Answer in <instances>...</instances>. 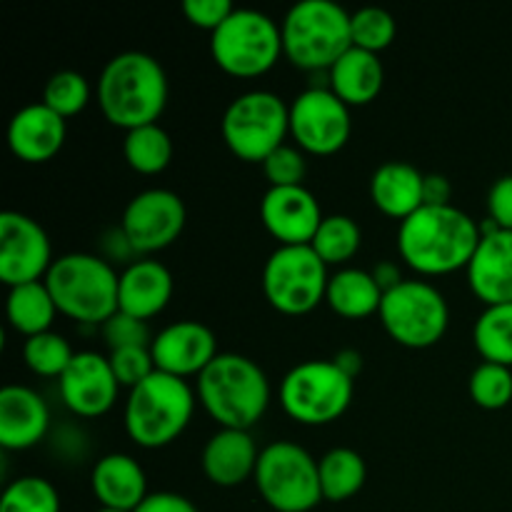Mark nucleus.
Segmentation results:
<instances>
[{"mask_svg": "<svg viewBox=\"0 0 512 512\" xmlns=\"http://www.w3.org/2000/svg\"><path fill=\"white\" fill-rule=\"evenodd\" d=\"M383 295V288H380L370 270L340 268L330 275L325 303L340 318L363 320L378 313Z\"/></svg>", "mask_w": 512, "mask_h": 512, "instance_id": "nucleus-27", "label": "nucleus"}, {"mask_svg": "<svg viewBox=\"0 0 512 512\" xmlns=\"http://www.w3.org/2000/svg\"><path fill=\"white\" fill-rule=\"evenodd\" d=\"M283 55L300 70L328 73L350 48V13L333 0H303L285 15Z\"/></svg>", "mask_w": 512, "mask_h": 512, "instance_id": "nucleus-6", "label": "nucleus"}, {"mask_svg": "<svg viewBox=\"0 0 512 512\" xmlns=\"http://www.w3.org/2000/svg\"><path fill=\"white\" fill-rule=\"evenodd\" d=\"M355 380L333 360H305L280 383V405L300 425H330L353 403Z\"/></svg>", "mask_w": 512, "mask_h": 512, "instance_id": "nucleus-9", "label": "nucleus"}, {"mask_svg": "<svg viewBox=\"0 0 512 512\" xmlns=\"http://www.w3.org/2000/svg\"><path fill=\"white\" fill-rule=\"evenodd\" d=\"M195 413V393L188 380L155 370L135 385L125 403V433L135 445L158 450L175 443Z\"/></svg>", "mask_w": 512, "mask_h": 512, "instance_id": "nucleus-5", "label": "nucleus"}, {"mask_svg": "<svg viewBox=\"0 0 512 512\" xmlns=\"http://www.w3.org/2000/svg\"><path fill=\"white\" fill-rule=\"evenodd\" d=\"M235 13L230 0H185L183 15L190 25L200 30H208L210 35Z\"/></svg>", "mask_w": 512, "mask_h": 512, "instance_id": "nucleus-41", "label": "nucleus"}, {"mask_svg": "<svg viewBox=\"0 0 512 512\" xmlns=\"http://www.w3.org/2000/svg\"><path fill=\"white\" fill-rule=\"evenodd\" d=\"M43 103L65 120L83 113L90 103L88 78L83 73H75V70H58L45 83Z\"/></svg>", "mask_w": 512, "mask_h": 512, "instance_id": "nucleus-35", "label": "nucleus"}, {"mask_svg": "<svg viewBox=\"0 0 512 512\" xmlns=\"http://www.w3.org/2000/svg\"><path fill=\"white\" fill-rule=\"evenodd\" d=\"M328 265L310 245H278L265 260L263 293L283 315H308L328 293Z\"/></svg>", "mask_w": 512, "mask_h": 512, "instance_id": "nucleus-12", "label": "nucleus"}, {"mask_svg": "<svg viewBox=\"0 0 512 512\" xmlns=\"http://www.w3.org/2000/svg\"><path fill=\"white\" fill-rule=\"evenodd\" d=\"M198 398L220 428L250 430L270 405V380L255 360L220 353L198 375Z\"/></svg>", "mask_w": 512, "mask_h": 512, "instance_id": "nucleus-3", "label": "nucleus"}, {"mask_svg": "<svg viewBox=\"0 0 512 512\" xmlns=\"http://www.w3.org/2000/svg\"><path fill=\"white\" fill-rule=\"evenodd\" d=\"M188 220L183 198L173 190L150 188L135 195L123 210L120 230L128 238L135 255H150L165 250L180 238Z\"/></svg>", "mask_w": 512, "mask_h": 512, "instance_id": "nucleus-14", "label": "nucleus"}, {"mask_svg": "<svg viewBox=\"0 0 512 512\" xmlns=\"http://www.w3.org/2000/svg\"><path fill=\"white\" fill-rule=\"evenodd\" d=\"M423 198L425 205H433V208H440V205H453L450 198H453V185L445 175L438 173H428L425 175V185H423Z\"/></svg>", "mask_w": 512, "mask_h": 512, "instance_id": "nucleus-44", "label": "nucleus"}, {"mask_svg": "<svg viewBox=\"0 0 512 512\" xmlns=\"http://www.w3.org/2000/svg\"><path fill=\"white\" fill-rule=\"evenodd\" d=\"M65 118H60L48 105L30 103L20 108L8 123V145L23 163H48L60 153L65 143Z\"/></svg>", "mask_w": 512, "mask_h": 512, "instance_id": "nucleus-19", "label": "nucleus"}, {"mask_svg": "<svg viewBox=\"0 0 512 512\" xmlns=\"http://www.w3.org/2000/svg\"><path fill=\"white\" fill-rule=\"evenodd\" d=\"M95 93L105 120L128 133L158 123L168 105V75L153 55L128 50L108 60Z\"/></svg>", "mask_w": 512, "mask_h": 512, "instance_id": "nucleus-2", "label": "nucleus"}, {"mask_svg": "<svg viewBox=\"0 0 512 512\" xmlns=\"http://www.w3.org/2000/svg\"><path fill=\"white\" fill-rule=\"evenodd\" d=\"M53 263V245L38 220L18 210L0 213V280L8 288L45 280Z\"/></svg>", "mask_w": 512, "mask_h": 512, "instance_id": "nucleus-15", "label": "nucleus"}, {"mask_svg": "<svg viewBox=\"0 0 512 512\" xmlns=\"http://www.w3.org/2000/svg\"><path fill=\"white\" fill-rule=\"evenodd\" d=\"M60 398L65 408L78 418H100L118 400V380H115L110 360L95 350H80L73 363L60 375Z\"/></svg>", "mask_w": 512, "mask_h": 512, "instance_id": "nucleus-16", "label": "nucleus"}, {"mask_svg": "<svg viewBox=\"0 0 512 512\" xmlns=\"http://www.w3.org/2000/svg\"><path fill=\"white\" fill-rule=\"evenodd\" d=\"M465 273L470 290L485 308L512 303V230L498 228L483 235Z\"/></svg>", "mask_w": 512, "mask_h": 512, "instance_id": "nucleus-20", "label": "nucleus"}, {"mask_svg": "<svg viewBox=\"0 0 512 512\" xmlns=\"http://www.w3.org/2000/svg\"><path fill=\"white\" fill-rule=\"evenodd\" d=\"M363 245V230L350 215H325L310 248L325 265H345L358 255Z\"/></svg>", "mask_w": 512, "mask_h": 512, "instance_id": "nucleus-32", "label": "nucleus"}, {"mask_svg": "<svg viewBox=\"0 0 512 512\" xmlns=\"http://www.w3.org/2000/svg\"><path fill=\"white\" fill-rule=\"evenodd\" d=\"M475 350L485 363H498L512 368V303L488 305L475 320Z\"/></svg>", "mask_w": 512, "mask_h": 512, "instance_id": "nucleus-31", "label": "nucleus"}, {"mask_svg": "<svg viewBox=\"0 0 512 512\" xmlns=\"http://www.w3.org/2000/svg\"><path fill=\"white\" fill-rule=\"evenodd\" d=\"M100 333H103V340L110 348V353L120 348H140V345L153 343L148 323L128 313H120V310L100 325Z\"/></svg>", "mask_w": 512, "mask_h": 512, "instance_id": "nucleus-40", "label": "nucleus"}, {"mask_svg": "<svg viewBox=\"0 0 512 512\" xmlns=\"http://www.w3.org/2000/svg\"><path fill=\"white\" fill-rule=\"evenodd\" d=\"M378 315L385 333L410 350L438 345L450 325L448 300L428 280L405 278L383 295Z\"/></svg>", "mask_w": 512, "mask_h": 512, "instance_id": "nucleus-11", "label": "nucleus"}, {"mask_svg": "<svg viewBox=\"0 0 512 512\" xmlns=\"http://www.w3.org/2000/svg\"><path fill=\"white\" fill-rule=\"evenodd\" d=\"M125 163L140 175H158L173 160V140L168 130L160 128L158 123L143 125L125 133L123 140Z\"/></svg>", "mask_w": 512, "mask_h": 512, "instance_id": "nucleus-30", "label": "nucleus"}, {"mask_svg": "<svg viewBox=\"0 0 512 512\" xmlns=\"http://www.w3.org/2000/svg\"><path fill=\"white\" fill-rule=\"evenodd\" d=\"M173 288V275L160 260H133L120 273L118 310L148 323L168 308Z\"/></svg>", "mask_w": 512, "mask_h": 512, "instance_id": "nucleus-22", "label": "nucleus"}, {"mask_svg": "<svg viewBox=\"0 0 512 512\" xmlns=\"http://www.w3.org/2000/svg\"><path fill=\"white\" fill-rule=\"evenodd\" d=\"M210 55L215 65L233 78H260L283 55V33L270 15L235 8L210 35Z\"/></svg>", "mask_w": 512, "mask_h": 512, "instance_id": "nucleus-7", "label": "nucleus"}, {"mask_svg": "<svg viewBox=\"0 0 512 512\" xmlns=\"http://www.w3.org/2000/svg\"><path fill=\"white\" fill-rule=\"evenodd\" d=\"M370 273H373V278L378 280V285L383 288V293H388V290H393L395 285H400L405 280L398 265L390 263V260H383V263H378L373 270H370Z\"/></svg>", "mask_w": 512, "mask_h": 512, "instance_id": "nucleus-46", "label": "nucleus"}, {"mask_svg": "<svg viewBox=\"0 0 512 512\" xmlns=\"http://www.w3.org/2000/svg\"><path fill=\"white\" fill-rule=\"evenodd\" d=\"M135 512H198L185 495L178 493H150L145 503Z\"/></svg>", "mask_w": 512, "mask_h": 512, "instance_id": "nucleus-43", "label": "nucleus"}, {"mask_svg": "<svg viewBox=\"0 0 512 512\" xmlns=\"http://www.w3.org/2000/svg\"><path fill=\"white\" fill-rule=\"evenodd\" d=\"M255 488L275 512H310L323 500L318 460L290 440L260 450Z\"/></svg>", "mask_w": 512, "mask_h": 512, "instance_id": "nucleus-10", "label": "nucleus"}, {"mask_svg": "<svg viewBox=\"0 0 512 512\" xmlns=\"http://www.w3.org/2000/svg\"><path fill=\"white\" fill-rule=\"evenodd\" d=\"M470 398L483 410H503L512 400V368L498 363H480L470 375Z\"/></svg>", "mask_w": 512, "mask_h": 512, "instance_id": "nucleus-37", "label": "nucleus"}, {"mask_svg": "<svg viewBox=\"0 0 512 512\" xmlns=\"http://www.w3.org/2000/svg\"><path fill=\"white\" fill-rule=\"evenodd\" d=\"M90 488L100 508L123 512H135L150 495L143 465L125 453L103 455L93 465Z\"/></svg>", "mask_w": 512, "mask_h": 512, "instance_id": "nucleus-24", "label": "nucleus"}, {"mask_svg": "<svg viewBox=\"0 0 512 512\" xmlns=\"http://www.w3.org/2000/svg\"><path fill=\"white\" fill-rule=\"evenodd\" d=\"M0 512H60V495L50 480L23 475L5 488Z\"/></svg>", "mask_w": 512, "mask_h": 512, "instance_id": "nucleus-34", "label": "nucleus"}, {"mask_svg": "<svg viewBox=\"0 0 512 512\" xmlns=\"http://www.w3.org/2000/svg\"><path fill=\"white\" fill-rule=\"evenodd\" d=\"M480 225L455 205H423L398 228V253L420 275H450L468 268L480 243Z\"/></svg>", "mask_w": 512, "mask_h": 512, "instance_id": "nucleus-1", "label": "nucleus"}, {"mask_svg": "<svg viewBox=\"0 0 512 512\" xmlns=\"http://www.w3.org/2000/svg\"><path fill=\"white\" fill-rule=\"evenodd\" d=\"M385 83L383 63L375 53L350 48L333 68L328 70V88L343 100L348 108L368 105L380 95Z\"/></svg>", "mask_w": 512, "mask_h": 512, "instance_id": "nucleus-26", "label": "nucleus"}, {"mask_svg": "<svg viewBox=\"0 0 512 512\" xmlns=\"http://www.w3.org/2000/svg\"><path fill=\"white\" fill-rule=\"evenodd\" d=\"M5 313H8V323L15 333L33 338V335L48 333L53 328L58 305H55L45 280H38V283H25L18 285V288H10Z\"/></svg>", "mask_w": 512, "mask_h": 512, "instance_id": "nucleus-28", "label": "nucleus"}, {"mask_svg": "<svg viewBox=\"0 0 512 512\" xmlns=\"http://www.w3.org/2000/svg\"><path fill=\"white\" fill-rule=\"evenodd\" d=\"M150 353H153L155 370L183 380L203 373L220 355L213 330L198 320H178L165 325L158 335H153Z\"/></svg>", "mask_w": 512, "mask_h": 512, "instance_id": "nucleus-17", "label": "nucleus"}, {"mask_svg": "<svg viewBox=\"0 0 512 512\" xmlns=\"http://www.w3.org/2000/svg\"><path fill=\"white\" fill-rule=\"evenodd\" d=\"M263 173L268 178L270 188H293V185H303L305 173H308V163H305L303 150L295 145H280L275 153H270L263 160Z\"/></svg>", "mask_w": 512, "mask_h": 512, "instance_id": "nucleus-38", "label": "nucleus"}, {"mask_svg": "<svg viewBox=\"0 0 512 512\" xmlns=\"http://www.w3.org/2000/svg\"><path fill=\"white\" fill-rule=\"evenodd\" d=\"M398 33L395 18L383 8H360L350 15V38L353 48L368 50V53H383L390 48Z\"/></svg>", "mask_w": 512, "mask_h": 512, "instance_id": "nucleus-36", "label": "nucleus"}, {"mask_svg": "<svg viewBox=\"0 0 512 512\" xmlns=\"http://www.w3.org/2000/svg\"><path fill=\"white\" fill-rule=\"evenodd\" d=\"M95 512H123V510H110V508H100V510H95Z\"/></svg>", "mask_w": 512, "mask_h": 512, "instance_id": "nucleus-47", "label": "nucleus"}, {"mask_svg": "<svg viewBox=\"0 0 512 512\" xmlns=\"http://www.w3.org/2000/svg\"><path fill=\"white\" fill-rule=\"evenodd\" d=\"M258 445L250 430L220 428L210 435L203 448V473L218 488H238L248 478H255L258 468Z\"/></svg>", "mask_w": 512, "mask_h": 512, "instance_id": "nucleus-23", "label": "nucleus"}, {"mask_svg": "<svg viewBox=\"0 0 512 512\" xmlns=\"http://www.w3.org/2000/svg\"><path fill=\"white\" fill-rule=\"evenodd\" d=\"M320 490L328 503H345L363 490L368 480V468L358 450L333 448L318 460Z\"/></svg>", "mask_w": 512, "mask_h": 512, "instance_id": "nucleus-29", "label": "nucleus"}, {"mask_svg": "<svg viewBox=\"0 0 512 512\" xmlns=\"http://www.w3.org/2000/svg\"><path fill=\"white\" fill-rule=\"evenodd\" d=\"M75 350L70 348L68 340L63 335L53 333H40L33 338H25L23 343V360L35 375H43V378H58L68 370V365L73 363Z\"/></svg>", "mask_w": 512, "mask_h": 512, "instance_id": "nucleus-33", "label": "nucleus"}, {"mask_svg": "<svg viewBox=\"0 0 512 512\" xmlns=\"http://www.w3.org/2000/svg\"><path fill=\"white\" fill-rule=\"evenodd\" d=\"M50 430L48 403L25 385L0 390V445L5 450H30Z\"/></svg>", "mask_w": 512, "mask_h": 512, "instance_id": "nucleus-21", "label": "nucleus"}, {"mask_svg": "<svg viewBox=\"0 0 512 512\" xmlns=\"http://www.w3.org/2000/svg\"><path fill=\"white\" fill-rule=\"evenodd\" d=\"M488 218L500 230H512V175H503L490 188Z\"/></svg>", "mask_w": 512, "mask_h": 512, "instance_id": "nucleus-42", "label": "nucleus"}, {"mask_svg": "<svg viewBox=\"0 0 512 512\" xmlns=\"http://www.w3.org/2000/svg\"><path fill=\"white\" fill-rule=\"evenodd\" d=\"M323 218L318 198L305 185L268 188L260 200V220L280 245H310Z\"/></svg>", "mask_w": 512, "mask_h": 512, "instance_id": "nucleus-18", "label": "nucleus"}, {"mask_svg": "<svg viewBox=\"0 0 512 512\" xmlns=\"http://www.w3.org/2000/svg\"><path fill=\"white\" fill-rule=\"evenodd\" d=\"M110 368H113L115 380L120 388L133 390L143 380H148L155 373V360L150 353V345H140V348H120L108 355Z\"/></svg>", "mask_w": 512, "mask_h": 512, "instance_id": "nucleus-39", "label": "nucleus"}, {"mask_svg": "<svg viewBox=\"0 0 512 512\" xmlns=\"http://www.w3.org/2000/svg\"><path fill=\"white\" fill-rule=\"evenodd\" d=\"M353 133L350 108L330 88L303 90L290 103V135L310 155H333L345 148Z\"/></svg>", "mask_w": 512, "mask_h": 512, "instance_id": "nucleus-13", "label": "nucleus"}, {"mask_svg": "<svg viewBox=\"0 0 512 512\" xmlns=\"http://www.w3.org/2000/svg\"><path fill=\"white\" fill-rule=\"evenodd\" d=\"M58 313L80 325H103L118 313L120 275L103 255L68 253L45 275Z\"/></svg>", "mask_w": 512, "mask_h": 512, "instance_id": "nucleus-4", "label": "nucleus"}, {"mask_svg": "<svg viewBox=\"0 0 512 512\" xmlns=\"http://www.w3.org/2000/svg\"><path fill=\"white\" fill-rule=\"evenodd\" d=\"M423 185L425 173H420L415 165L390 160L370 178V200L380 213L403 223L425 205Z\"/></svg>", "mask_w": 512, "mask_h": 512, "instance_id": "nucleus-25", "label": "nucleus"}, {"mask_svg": "<svg viewBox=\"0 0 512 512\" xmlns=\"http://www.w3.org/2000/svg\"><path fill=\"white\" fill-rule=\"evenodd\" d=\"M220 130L235 158L263 165L290 135V105L270 90H248L230 100Z\"/></svg>", "mask_w": 512, "mask_h": 512, "instance_id": "nucleus-8", "label": "nucleus"}, {"mask_svg": "<svg viewBox=\"0 0 512 512\" xmlns=\"http://www.w3.org/2000/svg\"><path fill=\"white\" fill-rule=\"evenodd\" d=\"M330 360H333V363L353 380L363 373V355H360V350L343 348V350H338V353H335Z\"/></svg>", "mask_w": 512, "mask_h": 512, "instance_id": "nucleus-45", "label": "nucleus"}]
</instances>
